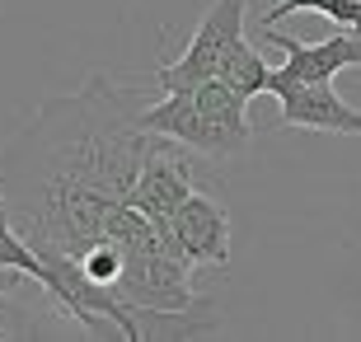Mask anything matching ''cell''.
I'll return each mask as SVG.
<instances>
[{"label":"cell","instance_id":"obj_1","mask_svg":"<svg viewBox=\"0 0 361 342\" xmlns=\"http://www.w3.org/2000/svg\"><path fill=\"white\" fill-rule=\"evenodd\" d=\"M150 94L136 80L90 75L75 94L47 99L38 122L5 155L0 188L19 235L38 253H85L132 202L136 173L160 132L141 127Z\"/></svg>","mask_w":361,"mask_h":342},{"label":"cell","instance_id":"obj_2","mask_svg":"<svg viewBox=\"0 0 361 342\" xmlns=\"http://www.w3.org/2000/svg\"><path fill=\"white\" fill-rule=\"evenodd\" d=\"M249 99L230 80H202L192 90L164 94L160 104H146L141 127L160 136H174L202 159H235L249 150L254 127H249Z\"/></svg>","mask_w":361,"mask_h":342},{"label":"cell","instance_id":"obj_3","mask_svg":"<svg viewBox=\"0 0 361 342\" xmlns=\"http://www.w3.org/2000/svg\"><path fill=\"white\" fill-rule=\"evenodd\" d=\"M244 10H249V0H216L212 10L202 14V24L192 28V38L183 42V52L178 61L155 71V85L160 94H174V90H192L202 80H221L226 66L235 61L244 42Z\"/></svg>","mask_w":361,"mask_h":342},{"label":"cell","instance_id":"obj_4","mask_svg":"<svg viewBox=\"0 0 361 342\" xmlns=\"http://www.w3.org/2000/svg\"><path fill=\"white\" fill-rule=\"evenodd\" d=\"M192 272L197 267L169 249H127L122 276L113 281L136 314H192Z\"/></svg>","mask_w":361,"mask_h":342},{"label":"cell","instance_id":"obj_5","mask_svg":"<svg viewBox=\"0 0 361 342\" xmlns=\"http://www.w3.org/2000/svg\"><path fill=\"white\" fill-rule=\"evenodd\" d=\"M268 94L281 104L277 127H305V132H338V136H361V108H352L334 90V80H291L272 66Z\"/></svg>","mask_w":361,"mask_h":342},{"label":"cell","instance_id":"obj_6","mask_svg":"<svg viewBox=\"0 0 361 342\" xmlns=\"http://www.w3.org/2000/svg\"><path fill=\"white\" fill-rule=\"evenodd\" d=\"M197 150H188L183 141L174 136H160L150 145L146 164L136 173V188H132V207L155 216V221H169L178 207H183L192 193H197Z\"/></svg>","mask_w":361,"mask_h":342},{"label":"cell","instance_id":"obj_7","mask_svg":"<svg viewBox=\"0 0 361 342\" xmlns=\"http://www.w3.org/2000/svg\"><path fill=\"white\" fill-rule=\"evenodd\" d=\"M169 230L192 267H230V211L216 193H192L169 216Z\"/></svg>","mask_w":361,"mask_h":342},{"label":"cell","instance_id":"obj_8","mask_svg":"<svg viewBox=\"0 0 361 342\" xmlns=\"http://www.w3.org/2000/svg\"><path fill=\"white\" fill-rule=\"evenodd\" d=\"M268 42L286 52V61L277 71L291 80H334L338 71L361 66V28H343V33H334V38H324V42H300V38H286V33H277L268 24Z\"/></svg>","mask_w":361,"mask_h":342},{"label":"cell","instance_id":"obj_9","mask_svg":"<svg viewBox=\"0 0 361 342\" xmlns=\"http://www.w3.org/2000/svg\"><path fill=\"white\" fill-rule=\"evenodd\" d=\"M295 10H319V14H329V19H338L343 28H361V0H277L263 19L277 24L281 14H295Z\"/></svg>","mask_w":361,"mask_h":342},{"label":"cell","instance_id":"obj_10","mask_svg":"<svg viewBox=\"0 0 361 342\" xmlns=\"http://www.w3.org/2000/svg\"><path fill=\"white\" fill-rule=\"evenodd\" d=\"M33 333V314L10 305V295H0V342L5 338H28Z\"/></svg>","mask_w":361,"mask_h":342}]
</instances>
